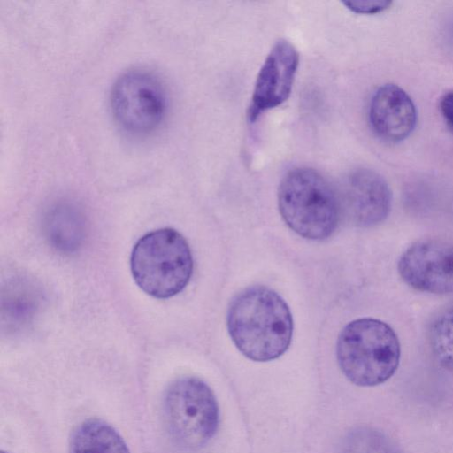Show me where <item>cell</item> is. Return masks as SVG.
<instances>
[{"mask_svg": "<svg viewBox=\"0 0 453 453\" xmlns=\"http://www.w3.org/2000/svg\"><path fill=\"white\" fill-rule=\"evenodd\" d=\"M368 116L375 134L390 143L408 138L417 123L413 101L402 88L391 83L375 91L370 102Z\"/></svg>", "mask_w": 453, "mask_h": 453, "instance_id": "10", "label": "cell"}, {"mask_svg": "<svg viewBox=\"0 0 453 453\" xmlns=\"http://www.w3.org/2000/svg\"><path fill=\"white\" fill-rule=\"evenodd\" d=\"M343 4L356 13L373 14L388 9L391 2L388 0H348L344 1Z\"/></svg>", "mask_w": 453, "mask_h": 453, "instance_id": "15", "label": "cell"}, {"mask_svg": "<svg viewBox=\"0 0 453 453\" xmlns=\"http://www.w3.org/2000/svg\"><path fill=\"white\" fill-rule=\"evenodd\" d=\"M440 111L447 124L453 129V90L444 94L441 98Z\"/></svg>", "mask_w": 453, "mask_h": 453, "instance_id": "16", "label": "cell"}, {"mask_svg": "<svg viewBox=\"0 0 453 453\" xmlns=\"http://www.w3.org/2000/svg\"><path fill=\"white\" fill-rule=\"evenodd\" d=\"M429 340L438 362L453 371V306L442 311L433 320Z\"/></svg>", "mask_w": 453, "mask_h": 453, "instance_id": "13", "label": "cell"}, {"mask_svg": "<svg viewBox=\"0 0 453 453\" xmlns=\"http://www.w3.org/2000/svg\"><path fill=\"white\" fill-rule=\"evenodd\" d=\"M398 273L412 288L431 294L453 293V243L437 239L418 241L402 254Z\"/></svg>", "mask_w": 453, "mask_h": 453, "instance_id": "7", "label": "cell"}, {"mask_svg": "<svg viewBox=\"0 0 453 453\" xmlns=\"http://www.w3.org/2000/svg\"><path fill=\"white\" fill-rule=\"evenodd\" d=\"M110 104L113 119L127 133L147 134L156 130L165 119L166 92L154 73L133 69L114 82Z\"/></svg>", "mask_w": 453, "mask_h": 453, "instance_id": "6", "label": "cell"}, {"mask_svg": "<svg viewBox=\"0 0 453 453\" xmlns=\"http://www.w3.org/2000/svg\"><path fill=\"white\" fill-rule=\"evenodd\" d=\"M341 453H396V451L381 433L371 428L360 427L346 436Z\"/></svg>", "mask_w": 453, "mask_h": 453, "instance_id": "14", "label": "cell"}, {"mask_svg": "<svg viewBox=\"0 0 453 453\" xmlns=\"http://www.w3.org/2000/svg\"><path fill=\"white\" fill-rule=\"evenodd\" d=\"M226 325L238 350L253 361L276 359L291 343L290 310L277 292L265 286L249 287L232 299Z\"/></svg>", "mask_w": 453, "mask_h": 453, "instance_id": "1", "label": "cell"}, {"mask_svg": "<svg viewBox=\"0 0 453 453\" xmlns=\"http://www.w3.org/2000/svg\"><path fill=\"white\" fill-rule=\"evenodd\" d=\"M70 453H129L119 434L100 419H88L73 431Z\"/></svg>", "mask_w": 453, "mask_h": 453, "instance_id": "11", "label": "cell"}, {"mask_svg": "<svg viewBox=\"0 0 453 453\" xmlns=\"http://www.w3.org/2000/svg\"><path fill=\"white\" fill-rule=\"evenodd\" d=\"M278 204L286 224L310 240L328 238L342 219L337 189L311 168H296L283 177Z\"/></svg>", "mask_w": 453, "mask_h": 453, "instance_id": "3", "label": "cell"}, {"mask_svg": "<svg viewBox=\"0 0 453 453\" xmlns=\"http://www.w3.org/2000/svg\"><path fill=\"white\" fill-rule=\"evenodd\" d=\"M165 425L172 440L186 450L203 448L215 435L219 411L211 388L201 379L185 376L173 381L163 400Z\"/></svg>", "mask_w": 453, "mask_h": 453, "instance_id": "5", "label": "cell"}, {"mask_svg": "<svg viewBox=\"0 0 453 453\" xmlns=\"http://www.w3.org/2000/svg\"><path fill=\"white\" fill-rule=\"evenodd\" d=\"M342 219L357 227H372L389 215L392 194L378 173L360 168L349 173L337 190Z\"/></svg>", "mask_w": 453, "mask_h": 453, "instance_id": "8", "label": "cell"}, {"mask_svg": "<svg viewBox=\"0 0 453 453\" xmlns=\"http://www.w3.org/2000/svg\"><path fill=\"white\" fill-rule=\"evenodd\" d=\"M400 356L396 334L376 319H355L338 336L336 357L340 369L350 382L360 387L388 380L397 370Z\"/></svg>", "mask_w": 453, "mask_h": 453, "instance_id": "2", "label": "cell"}, {"mask_svg": "<svg viewBox=\"0 0 453 453\" xmlns=\"http://www.w3.org/2000/svg\"><path fill=\"white\" fill-rule=\"evenodd\" d=\"M132 275L148 295L168 298L181 292L193 272V258L185 238L173 228L146 234L135 243L130 258Z\"/></svg>", "mask_w": 453, "mask_h": 453, "instance_id": "4", "label": "cell"}, {"mask_svg": "<svg viewBox=\"0 0 453 453\" xmlns=\"http://www.w3.org/2000/svg\"><path fill=\"white\" fill-rule=\"evenodd\" d=\"M299 64V54L286 40L278 41L267 55L255 82L249 109L251 122L289 96Z\"/></svg>", "mask_w": 453, "mask_h": 453, "instance_id": "9", "label": "cell"}, {"mask_svg": "<svg viewBox=\"0 0 453 453\" xmlns=\"http://www.w3.org/2000/svg\"><path fill=\"white\" fill-rule=\"evenodd\" d=\"M49 239L57 249L71 252L77 249L82 239V218L72 204H56L47 216Z\"/></svg>", "mask_w": 453, "mask_h": 453, "instance_id": "12", "label": "cell"}]
</instances>
